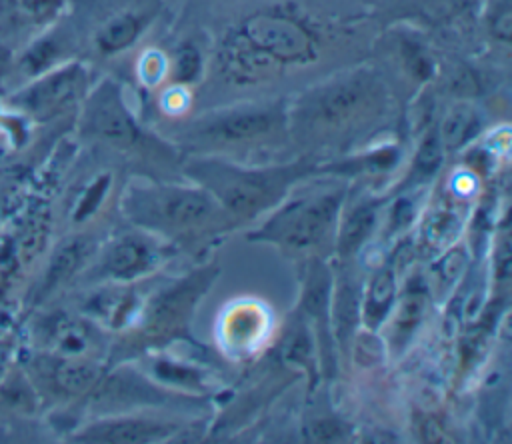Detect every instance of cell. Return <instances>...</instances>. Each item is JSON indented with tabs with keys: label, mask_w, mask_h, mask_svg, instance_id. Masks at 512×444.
I'll use <instances>...</instances> for the list:
<instances>
[{
	"label": "cell",
	"mask_w": 512,
	"mask_h": 444,
	"mask_svg": "<svg viewBox=\"0 0 512 444\" xmlns=\"http://www.w3.org/2000/svg\"><path fill=\"white\" fill-rule=\"evenodd\" d=\"M120 210L134 228L156 234L174 246L218 234L236 224L196 184L132 180L120 196Z\"/></svg>",
	"instance_id": "obj_1"
},
{
	"label": "cell",
	"mask_w": 512,
	"mask_h": 444,
	"mask_svg": "<svg viewBox=\"0 0 512 444\" xmlns=\"http://www.w3.org/2000/svg\"><path fill=\"white\" fill-rule=\"evenodd\" d=\"M320 166L310 160L274 166H242L220 158H192L184 166L188 180L204 188L238 222H250L276 208Z\"/></svg>",
	"instance_id": "obj_2"
},
{
	"label": "cell",
	"mask_w": 512,
	"mask_h": 444,
	"mask_svg": "<svg viewBox=\"0 0 512 444\" xmlns=\"http://www.w3.org/2000/svg\"><path fill=\"white\" fill-rule=\"evenodd\" d=\"M346 192V186H326L304 194L292 190L246 238L272 244L286 254L314 258L322 250L334 248Z\"/></svg>",
	"instance_id": "obj_3"
},
{
	"label": "cell",
	"mask_w": 512,
	"mask_h": 444,
	"mask_svg": "<svg viewBox=\"0 0 512 444\" xmlns=\"http://www.w3.org/2000/svg\"><path fill=\"white\" fill-rule=\"evenodd\" d=\"M316 56L310 32L286 16L260 14L248 18L228 42V70L238 78H260L284 64H304Z\"/></svg>",
	"instance_id": "obj_4"
},
{
	"label": "cell",
	"mask_w": 512,
	"mask_h": 444,
	"mask_svg": "<svg viewBox=\"0 0 512 444\" xmlns=\"http://www.w3.org/2000/svg\"><path fill=\"white\" fill-rule=\"evenodd\" d=\"M384 100L380 80L370 70H354L328 80L298 100L288 116L306 134L340 132L374 114Z\"/></svg>",
	"instance_id": "obj_5"
},
{
	"label": "cell",
	"mask_w": 512,
	"mask_h": 444,
	"mask_svg": "<svg viewBox=\"0 0 512 444\" xmlns=\"http://www.w3.org/2000/svg\"><path fill=\"white\" fill-rule=\"evenodd\" d=\"M218 276L216 266L188 272L148 296L130 330V348H160L168 342L188 338V326L198 302Z\"/></svg>",
	"instance_id": "obj_6"
},
{
	"label": "cell",
	"mask_w": 512,
	"mask_h": 444,
	"mask_svg": "<svg viewBox=\"0 0 512 444\" xmlns=\"http://www.w3.org/2000/svg\"><path fill=\"white\" fill-rule=\"evenodd\" d=\"M288 126V110L282 102L240 104L218 112H206L192 122L188 136L210 146H236L270 138Z\"/></svg>",
	"instance_id": "obj_7"
},
{
	"label": "cell",
	"mask_w": 512,
	"mask_h": 444,
	"mask_svg": "<svg viewBox=\"0 0 512 444\" xmlns=\"http://www.w3.org/2000/svg\"><path fill=\"white\" fill-rule=\"evenodd\" d=\"M176 252L172 242L134 228L102 248L94 264V278L100 282H138L156 274Z\"/></svg>",
	"instance_id": "obj_8"
},
{
	"label": "cell",
	"mask_w": 512,
	"mask_h": 444,
	"mask_svg": "<svg viewBox=\"0 0 512 444\" xmlns=\"http://www.w3.org/2000/svg\"><path fill=\"white\" fill-rule=\"evenodd\" d=\"M96 416L132 412L138 408L176 406L192 400L190 394H182L154 382L144 370L122 366L112 372L106 370L96 388L86 396Z\"/></svg>",
	"instance_id": "obj_9"
},
{
	"label": "cell",
	"mask_w": 512,
	"mask_h": 444,
	"mask_svg": "<svg viewBox=\"0 0 512 444\" xmlns=\"http://www.w3.org/2000/svg\"><path fill=\"white\" fill-rule=\"evenodd\" d=\"M104 374V362L92 356L40 352L30 364V376L34 380L32 384L62 400L86 398Z\"/></svg>",
	"instance_id": "obj_10"
},
{
	"label": "cell",
	"mask_w": 512,
	"mask_h": 444,
	"mask_svg": "<svg viewBox=\"0 0 512 444\" xmlns=\"http://www.w3.org/2000/svg\"><path fill=\"white\" fill-rule=\"evenodd\" d=\"M86 82L88 76L82 64L70 62L52 66L34 76V80L20 92V106L38 120H50L80 100Z\"/></svg>",
	"instance_id": "obj_11"
},
{
	"label": "cell",
	"mask_w": 512,
	"mask_h": 444,
	"mask_svg": "<svg viewBox=\"0 0 512 444\" xmlns=\"http://www.w3.org/2000/svg\"><path fill=\"white\" fill-rule=\"evenodd\" d=\"M332 284H334V276L330 266L320 256L306 258L298 312L302 314V318L306 320V324L310 326L316 338L320 364H324L326 370L336 358L334 356L336 342H334L332 320H330Z\"/></svg>",
	"instance_id": "obj_12"
},
{
	"label": "cell",
	"mask_w": 512,
	"mask_h": 444,
	"mask_svg": "<svg viewBox=\"0 0 512 444\" xmlns=\"http://www.w3.org/2000/svg\"><path fill=\"white\" fill-rule=\"evenodd\" d=\"M82 128L114 148H130L140 138V128L130 114L122 92L110 80L102 82L86 98Z\"/></svg>",
	"instance_id": "obj_13"
},
{
	"label": "cell",
	"mask_w": 512,
	"mask_h": 444,
	"mask_svg": "<svg viewBox=\"0 0 512 444\" xmlns=\"http://www.w3.org/2000/svg\"><path fill=\"white\" fill-rule=\"evenodd\" d=\"M176 430L178 424H172L168 420L120 412L96 416L94 420L74 430L70 440L92 444H142L164 440L172 436Z\"/></svg>",
	"instance_id": "obj_14"
},
{
	"label": "cell",
	"mask_w": 512,
	"mask_h": 444,
	"mask_svg": "<svg viewBox=\"0 0 512 444\" xmlns=\"http://www.w3.org/2000/svg\"><path fill=\"white\" fill-rule=\"evenodd\" d=\"M38 336L42 352L92 358H100L104 352L100 326L84 314L76 316L70 312H52L42 318Z\"/></svg>",
	"instance_id": "obj_15"
},
{
	"label": "cell",
	"mask_w": 512,
	"mask_h": 444,
	"mask_svg": "<svg viewBox=\"0 0 512 444\" xmlns=\"http://www.w3.org/2000/svg\"><path fill=\"white\" fill-rule=\"evenodd\" d=\"M142 302L136 282H102L82 302V314L100 328L126 332L134 324Z\"/></svg>",
	"instance_id": "obj_16"
},
{
	"label": "cell",
	"mask_w": 512,
	"mask_h": 444,
	"mask_svg": "<svg viewBox=\"0 0 512 444\" xmlns=\"http://www.w3.org/2000/svg\"><path fill=\"white\" fill-rule=\"evenodd\" d=\"M384 204L380 196H362L350 206H342L336 236H334V254L346 262L358 254V250L370 240L376 224L378 212Z\"/></svg>",
	"instance_id": "obj_17"
},
{
	"label": "cell",
	"mask_w": 512,
	"mask_h": 444,
	"mask_svg": "<svg viewBox=\"0 0 512 444\" xmlns=\"http://www.w3.org/2000/svg\"><path fill=\"white\" fill-rule=\"evenodd\" d=\"M428 306V288L422 282H408L398 294L396 304L388 316V344L392 352H402L414 338L424 320Z\"/></svg>",
	"instance_id": "obj_18"
},
{
	"label": "cell",
	"mask_w": 512,
	"mask_h": 444,
	"mask_svg": "<svg viewBox=\"0 0 512 444\" xmlns=\"http://www.w3.org/2000/svg\"><path fill=\"white\" fill-rule=\"evenodd\" d=\"M398 298L396 270L392 264H382L372 272L360 296V320L366 330L378 332L384 328Z\"/></svg>",
	"instance_id": "obj_19"
},
{
	"label": "cell",
	"mask_w": 512,
	"mask_h": 444,
	"mask_svg": "<svg viewBox=\"0 0 512 444\" xmlns=\"http://www.w3.org/2000/svg\"><path fill=\"white\" fill-rule=\"evenodd\" d=\"M94 254V244L86 236H70L62 240L56 250L52 252L44 278H42V290L40 294L46 296L72 280L92 258Z\"/></svg>",
	"instance_id": "obj_20"
},
{
	"label": "cell",
	"mask_w": 512,
	"mask_h": 444,
	"mask_svg": "<svg viewBox=\"0 0 512 444\" xmlns=\"http://www.w3.org/2000/svg\"><path fill=\"white\" fill-rule=\"evenodd\" d=\"M360 286L348 278L340 276L332 284L330 298V320L334 342L340 350H348L352 338L356 336V326L360 322Z\"/></svg>",
	"instance_id": "obj_21"
},
{
	"label": "cell",
	"mask_w": 512,
	"mask_h": 444,
	"mask_svg": "<svg viewBox=\"0 0 512 444\" xmlns=\"http://www.w3.org/2000/svg\"><path fill=\"white\" fill-rule=\"evenodd\" d=\"M154 382L162 384L164 388L182 392V394H202L208 390L206 376L202 368H196L184 360H176L170 356H150L148 372Z\"/></svg>",
	"instance_id": "obj_22"
},
{
	"label": "cell",
	"mask_w": 512,
	"mask_h": 444,
	"mask_svg": "<svg viewBox=\"0 0 512 444\" xmlns=\"http://www.w3.org/2000/svg\"><path fill=\"white\" fill-rule=\"evenodd\" d=\"M484 128L482 112L470 102H458L450 106L440 122L438 136L446 152L468 146Z\"/></svg>",
	"instance_id": "obj_23"
},
{
	"label": "cell",
	"mask_w": 512,
	"mask_h": 444,
	"mask_svg": "<svg viewBox=\"0 0 512 444\" xmlns=\"http://www.w3.org/2000/svg\"><path fill=\"white\" fill-rule=\"evenodd\" d=\"M146 22L148 18L144 14L132 12V10L110 16L94 34V44L98 52L112 56L128 50L144 32Z\"/></svg>",
	"instance_id": "obj_24"
},
{
	"label": "cell",
	"mask_w": 512,
	"mask_h": 444,
	"mask_svg": "<svg viewBox=\"0 0 512 444\" xmlns=\"http://www.w3.org/2000/svg\"><path fill=\"white\" fill-rule=\"evenodd\" d=\"M224 326V340L236 348L244 350L248 346H254L266 328V316L258 304H240L236 306L226 320Z\"/></svg>",
	"instance_id": "obj_25"
},
{
	"label": "cell",
	"mask_w": 512,
	"mask_h": 444,
	"mask_svg": "<svg viewBox=\"0 0 512 444\" xmlns=\"http://www.w3.org/2000/svg\"><path fill=\"white\" fill-rule=\"evenodd\" d=\"M462 218L454 208H436L422 224V240L430 250H446L456 240Z\"/></svg>",
	"instance_id": "obj_26"
},
{
	"label": "cell",
	"mask_w": 512,
	"mask_h": 444,
	"mask_svg": "<svg viewBox=\"0 0 512 444\" xmlns=\"http://www.w3.org/2000/svg\"><path fill=\"white\" fill-rule=\"evenodd\" d=\"M398 162V150L396 148H378L366 154H360L356 158L328 164L324 168H318V172H332L340 176H356V174H376V172H388Z\"/></svg>",
	"instance_id": "obj_27"
},
{
	"label": "cell",
	"mask_w": 512,
	"mask_h": 444,
	"mask_svg": "<svg viewBox=\"0 0 512 444\" xmlns=\"http://www.w3.org/2000/svg\"><path fill=\"white\" fill-rule=\"evenodd\" d=\"M444 146L440 142L438 130L430 128L424 138L418 144V150L412 158V170H410V182L420 184L430 178H434L444 162Z\"/></svg>",
	"instance_id": "obj_28"
},
{
	"label": "cell",
	"mask_w": 512,
	"mask_h": 444,
	"mask_svg": "<svg viewBox=\"0 0 512 444\" xmlns=\"http://www.w3.org/2000/svg\"><path fill=\"white\" fill-rule=\"evenodd\" d=\"M466 268V252L460 246H448L446 252L432 264V286L440 294L448 292L462 276Z\"/></svg>",
	"instance_id": "obj_29"
},
{
	"label": "cell",
	"mask_w": 512,
	"mask_h": 444,
	"mask_svg": "<svg viewBox=\"0 0 512 444\" xmlns=\"http://www.w3.org/2000/svg\"><path fill=\"white\" fill-rule=\"evenodd\" d=\"M174 82L180 86L194 84L202 74V54L194 44H182L176 52V60L172 64Z\"/></svg>",
	"instance_id": "obj_30"
},
{
	"label": "cell",
	"mask_w": 512,
	"mask_h": 444,
	"mask_svg": "<svg viewBox=\"0 0 512 444\" xmlns=\"http://www.w3.org/2000/svg\"><path fill=\"white\" fill-rule=\"evenodd\" d=\"M110 188V176L108 174H102L98 178H94L86 188L84 192L78 196V202L72 210V218L74 222H84L88 220L100 206V202L104 200L106 192Z\"/></svg>",
	"instance_id": "obj_31"
},
{
	"label": "cell",
	"mask_w": 512,
	"mask_h": 444,
	"mask_svg": "<svg viewBox=\"0 0 512 444\" xmlns=\"http://www.w3.org/2000/svg\"><path fill=\"white\" fill-rule=\"evenodd\" d=\"M56 50L58 46L52 42V40H42V42H36V46L30 48V52L24 56V66L26 70L32 74V76H38L46 70L52 68V62H54V56H56ZM22 66V68H24Z\"/></svg>",
	"instance_id": "obj_32"
},
{
	"label": "cell",
	"mask_w": 512,
	"mask_h": 444,
	"mask_svg": "<svg viewBox=\"0 0 512 444\" xmlns=\"http://www.w3.org/2000/svg\"><path fill=\"white\" fill-rule=\"evenodd\" d=\"M414 210H416V206H414L412 198H408V196L398 198L390 208V216H388L390 230H400V228L408 226L414 218Z\"/></svg>",
	"instance_id": "obj_33"
},
{
	"label": "cell",
	"mask_w": 512,
	"mask_h": 444,
	"mask_svg": "<svg viewBox=\"0 0 512 444\" xmlns=\"http://www.w3.org/2000/svg\"><path fill=\"white\" fill-rule=\"evenodd\" d=\"M24 8L36 18H50L58 14L62 0H22Z\"/></svg>",
	"instance_id": "obj_34"
},
{
	"label": "cell",
	"mask_w": 512,
	"mask_h": 444,
	"mask_svg": "<svg viewBox=\"0 0 512 444\" xmlns=\"http://www.w3.org/2000/svg\"><path fill=\"white\" fill-rule=\"evenodd\" d=\"M162 74V58L158 54H148L142 60V78L150 80V84Z\"/></svg>",
	"instance_id": "obj_35"
}]
</instances>
